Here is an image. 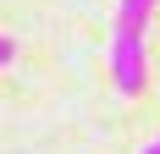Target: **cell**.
<instances>
[{
    "instance_id": "1",
    "label": "cell",
    "mask_w": 160,
    "mask_h": 154,
    "mask_svg": "<svg viewBox=\"0 0 160 154\" xmlns=\"http://www.w3.org/2000/svg\"><path fill=\"white\" fill-rule=\"evenodd\" d=\"M111 77H116V88L127 94V99H138V94L149 88V50H144V33H127V28L111 33Z\"/></svg>"
},
{
    "instance_id": "4",
    "label": "cell",
    "mask_w": 160,
    "mask_h": 154,
    "mask_svg": "<svg viewBox=\"0 0 160 154\" xmlns=\"http://www.w3.org/2000/svg\"><path fill=\"white\" fill-rule=\"evenodd\" d=\"M138 154H160V138H155V143H144V149H138Z\"/></svg>"
},
{
    "instance_id": "3",
    "label": "cell",
    "mask_w": 160,
    "mask_h": 154,
    "mask_svg": "<svg viewBox=\"0 0 160 154\" xmlns=\"http://www.w3.org/2000/svg\"><path fill=\"white\" fill-rule=\"evenodd\" d=\"M11 55H17V44H11V39H6V33H0V66L11 61Z\"/></svg>"
},
{
    "instance_id": "2",
    "label": "cell",
    "mask_w": 160,
    "mask_h": 154,
    "mask_svg": "<svg viewBox=\"0 0 160 154\" xmlns=\"http://www.w3.org/2000/svg\"><path fill=\"white\" fill-rule=\"evenodd\" d=\"M160 0H116V28H127V33H144V22L155 17Z\"/></svg>"
}]
</instances>
